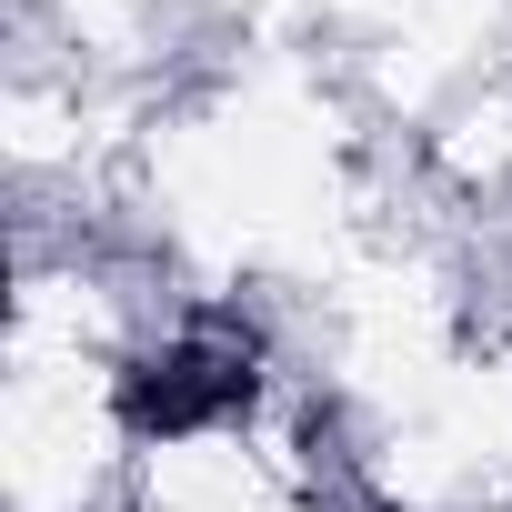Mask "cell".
Returning <instances> with one entry per match:
<instances>
[{
  "label": "cell",
  "mask_w": 512,
  "mask_h": 512,
  "mask_svg": "<svg viewBox=\"0 0 512 512\" xmlns=\"http://www.w3.org/2000/svg\"><path fill=\"white\" fill-rule=\"evenodd\" d=\"M251 402V362L241 352H221V342H171L161 362H141L131 382H121V412L141 422V432H201V422H231Z\"/></svg>",
  "instance_id": "6da1fadb"
}]
</instances>
